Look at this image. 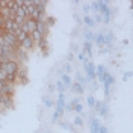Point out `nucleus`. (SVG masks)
Masks as SVG:
<instances>
[{"mask_svg":"<svg viewBox=\"0 0 133 133\" xmlns=\"http://www.w3.org/2000/svg\"><path fill=\"white\" fill-rule=\"evenodd\" d=\"M83 70H85V77L86 82H95V64L89 61L88 64H83Z\"/></svg>","mask_w":133,"mask_h":133,"instance_id":"1","label":"nucleus"},{"mask_svg":"<svg viewBox=\"0 0 133 133\" xmlns=\"http://www.w3.org/2000/svg\"><path fill=\"white\" fill-rule=\"evenodd\" d=\"M20 66H21V65H20L17 61H8V62H6L5 65L2 66V68L6 71V74H17Z\"/></svg>","mask_w":133,"mask_h":133,"instance_id":"2","label":"nucleus"},{"mask_svg":"<svg viewBox=\"0 0 133 133\" xmlns=\"http://www.w3.org/2000/svg\"><path fill=\"white\" fill-rule=\"evenodd\" d=\"M17 82L27 83V68H24V66H20V68H18V73H17Z\"/></svg>","mask_w":133,"mask_h":133,"instance_id":"3","label":"nucleus"},{"mask_svg":"<svg viewBox=\"0 0 133 133\" xmlns=\"http://www.w3.org/2000/svg\"><path fill=\"white\" fill-rule=\"evenodd\" d=\"M49 27L45 26V23L44 21H36V32L39 33L41 36H47L49 35Z\"/></svg>","mask_w":133,"mask_h":133,"instance_id":"4","label":"nucleus"},{"mask_svg":"<svg viewBox=\"0 0 133 133\" xmlns=\"http://www.w3.org/2000/svg\"><path fill=\"white\" fill-rule=\"evenodd\" d=\"M33 45H35V42H33L32 39H30V36H29V35L26 36L24 41L20 42V47L24 50V51H29V50H32V49H33Z\"/></svg>","mask_w":133,"mask_h":133,"instance_id":"5","label":"nucleus"},{"mask_svg":"<svg viewBox=\"0 0 133 133\" xmlns=\"http://www.w3.org/2000/svg\"><path fill=\"white\" fill-rule=\"evenodd\" d=\"M0 104H2V108L5 109H11L14 104H12V97H9V95H2L0 97Z\"/></svg>","mask_w":133,"mask_h":133,"instance_id":"6","label":"nucleus"},{"mask_svg":"<svg viewBox=\"0 0 133 133\" xmlns=\"http://www.w3.org/2000/svg\"><path fill=\"white\" fill-rule=\"evenodd\" d=\"M14 89H15V85L5 82V83H3V88H2V92H3L5 95H9V97H12V95H14Z\"/></svg>","mask_w":133,"mask_h":133,"instance_id":"7","label":"nucleus"},{"mask_svg":"<svg viewBox=\"0 0 133 133\" xmlns=\"http://www.w3.org/2000/svg\"><path fill=\"white\" fill-rule=\"evenodd\" d=\"M65 103H66L65 100H58L55 103V112H58L61 116L65 114Z\"/></svg>","mask_w":133,"mask_h":133,"instance_id":"8","label":"nucleus"},{"mask_svg":"<svg viewBox=\"0 0 133 133\" xmlns=\"http://www.w3.org/2000/svg\"><path fill=\"white\" fill-rule=\"evenodd\" d=\"M82 51L85 53V55H86V58L91 59L92 56H94V50H92V42H88V41L83 42V50H82Z\"/></svg>","mask_w":133,"mask_h":133,"instance_id":"9","label":"nucleus"},{"mask_svg":"<svg viewBox=\"0 0 133 133\" xmlns=\"http://www.w3.org/2000/svg\"><path fill=\"white\" fill-rule=\"evenodd\" d=\"M115 39V35L112 30H109V32H104V45L109 47V49H112V42Z\"/></svg>","mask_w":133,"mask_h":133,"instance_id":"10","label":"nucleus"},{"mask_svg":"<svg viewBox=\"0 0 133 133\" xmlns=\"http://www.w3.org/2000/svg\"><path fill=\"white\" fill-rule=\"evenodd\" d=\"M36 44H38V49L39 50H42V51H44V55H47V51H49V42H47V36H42L41 39H39V41L36 42Z\"/></svg>","mask_w":133,"mask_h":133,"instance_id":"11","label":"nucleus"},{"mask_svg":"<svg viewBox=\"0 0 133 133\" xmlns=\"http://www.w3.org/2000/svg\"><path fill=\"white\" fill-rule=\"evenodd\" d=\"M94 42H95L98 47H103V45H104V32H103V30L94 35Z\"/></svg>","mask_w":133,"mask_h":133,"instance_id":"12","label":"nucleus"},{"mask_svg":"<svg viewBox=\"0 0 133 133\" xmlns=\"http://www.w3.org/2000/svg\"><path fill=\"white\" fill-rule=\"evenodd\" d=\"M89 125H91V132L92 133H98V129H100V119L98 118H94L92 116L91 119H89Z\"/></svg>","mask_w":133,"mask_h":133,"instance_id":"13","label":"nucleus"},{"mask_svg":"<svg viewBox=\"0 0 133 133\" xmlns=\"http://www.w3.org/2000/svg\"><path fill=\"white\" fill-rule=\"evenodd\" d=\"M26 27H27V33H32L36 30V21L32 18H26Z\"/></svg>","mask_w":133,"mask_h":133,"instance_id":"14","label":"nucleus"},{"mask_svg":"<svg viewBox=\"0 0 133 133\" xmlns=\"http://www.w3.org/2000/svg\"><path fill=\"white\" fill-rule=\"evenodd\" d=\"M61 82L64 83V86L65 88H71V85H73V79H71V76L70 74H64L61 76Z\"/></svg>","mask_w":133,"mask_h":133,"instance_id":"15","label":"nucleus"},{"mask_svg":"<svg viewBox=\"0 0 133 133\" xmlns=\"http://www.w3.org/2000/svg\"><path fill=\"white\" fill-rule=\"evenodd\" d=\"M41 100H42V103H44V106L45 108H55V103H53V100H51V97H50L49 94H44L41 97Z\"/></svg>","mask_w":133,"mask_h":133,"instance_id":"16","label":"nucleus"},{"mask_svg":"<svg viewBox=\"0 0 133 133\" xmlns=\"http://www.w3.org/2000/svg\"><path fill=\"white\" fill-rule=\"evenodd\" d=\"M71 89H73V92L79 94V95H82L83 92H85V86H83V85H80V83H77V82H73V85H71Z\"/></svg>","mask_w":133,"mask_h":133,"instance_id":"17","label":"nucleus"},{"mask_svg":"<svg viewBox=\"0 0 133 133\" xmlns=\"http://www.w3.org/2000/svg\"><path fill=\"white\" fill-rule=\"evenodd\" d=\"M98 115L103 116V118H108L109 116V106H108L106 101H103V104H101V108H100V110H98Z\"/></svg>","mask_w":133,"mask_h":133,"instance_id":"18","label":"nucleus"},{"mask_svg":"<svg viewBox=\"0 0 133 133\" xmlns=\"http://www.w3.org/2000/svg\"><path fill=\"white\" fill-rule=\"evenodd\" d=\"M94 35L95 33L92 32L91 29H85L83 30V38H85V41H88V42H94Z\"/></svg>","mask_w":133,"mask_h":133,"instance_id":"19","label":"nucleus"},{"mask_svg":"<svg viewBox=\"0 0 133 133\" xmlns=\"http://www.w3.org/2000/svg\"><path fill=\"white\" fill-rule=\"evenodd\" d=\"M83 24L86 26V29H92V27H95V23H94V20H92L91 15H85L83 17Z\"/></svg>","mask_w":133,"mask_h":133,"instance_id":"20","label":"nucleus"},{"mask_svg":"<svg viewBox=\"0 0 133 133\" xmlns=\"http://www.w3.org/2000/svg\"><path fill=\"white\" fill-rule=\"evenodd\" d=\"M76 80L74 82H77V83H80V85H83V86H85V83H88L86 82V77H85V76L82 74V73H79V71H76Z\"/></svg>","mask_w":133,"mask_h":133,"instance_id":"21","label":"nucleus"},{"mask_svg":"<svg viewBox=\"0 0 133 133\" xmlns=\"http://www.w3.org/2000/svg\"><path fill=\"white\" fill-rule=\"evenodd\" d=\"M73 124L76 125V127H83V124H85V123H83V118L80 115H76L74 116V121H73Z\"/></svg>","mask_w":133,"mask_h":133,"instance_id":"22","label":"nucleus"},{"mask_svg":"<svg viewBox=\"0 0 133 133\" xmlns=\"http://www.w3.org/2000/svg\"><path fill=\"white\" fill-rule=\"evenodd\" d=\"M95 101H97V98L92 95V94H89L88 97H86V104L89 106V108H94V104H95Z\"/></svg>","mask_w":133,"mask_h":133,"instance_id":"23","label":"nucleus"},{"mask_svg":"<svg viewBox=\"0 0 133 133\" xmlns=\"http://www.w3.org/2000/svg\"><path fill=\"white\" fill-rule=\"evenodd\" d=\"M55 88H56V91H58V92H65L66 91V88L64 86V83L61 82V79L56 80V86H55Z\"/></svg>","mask_w":133,"mask_h":133,"instance_id":"24","label":"nucleus"},{"mask_svg":"<svg viewBox=\"0 0 133 133\" xmlns=\"http://www.w3.org/2000/svg\"><path fill=\"white\" fill-rule=\"evenodd\" d=\"M44 23H45V26H47V27L50 29L51 26H55V23H56V20H55V17H45Z\"/></svg>","mask_w":133,"mask_h":133,"instance_id":"25","label":"nucleus"},{"mask_svg":"<svg viewBox=\"0 0 133 133\" xmlns=\"http://www.w3.org/2000/svg\"><path fill=\"white\" fill-rule=\"evenodd\" d=\"M29 36H30V39H32V41L35 42V44H36V42H38V41H39V39L42 38L41 35L36 32V30H35V32H32V33H29Z\"/></svg>","mask_w":133,"mask_h":133,"instance_id":"26","label":"nucleus"},{"mask_svg":"<svg viewBox=\"0 0 133 133\" xmlns=\"http://www.w3.org/2000/svg\"><path fill=\"white\" fill-rule=\"evenodd\" d=\"M62 71H64L65 74H70V73L73 71V65H71L70 62H66V64H64V68H62Z\"/></svg>","mask_w":133,"mask_h":133,"instance_id":"27","label":"nucleus"},{"mask_svg":"<svg viewBox=\"0 0 133 133\" xmlns=\"http://www.w3.org/2000/svg\"><path fill=\"white\" fill-rule=\"evenodd\" d=\"M73 112H76V114H83V104H82V103H77V104H74Z\"/></svg>","mask_w":133,"mask_h":133,"instance_id":"28","label":"nucleus"},{"mask_svg":"<svg viewBox=\"0 0 133 133\" xmlns=\"http://www.w3.org/2000/svg\"><path fill=\"white\" fill-rule=\"evenodd\" d=\"M61 129H64V130H70V132H73V127L70 123H66V121H61Z\"/></svg>","mask_w":133,"mask_h":133,"instance_id":"29","label":"nucleus"},{"mask_svg":"<svg viewBox=\"0 0 133 133\" xmlns=\"http://www.w3.org/2000/svg\"><path fill=\"white\" fill-rule=\"evenodd\" d=\"M103 92H104V97L109 98V95H110V86H109L108 83H103Z\"/></svg>","mask_w":133,"mask_h":133,"instance_id":"30","label":"nucleus"},{"mask_svg":"<svg viewBox=\"0 0 133 133\" xmlns=\"http://www.w3.org/2000/svg\"><path fill=\"white\" fill-rule=\"evenodd\" d=\"M6 77H8V74H6V71L2 68V65H0V80L2 82H6Z\"/></svg>","mask_w":133,"mask_h":133,"instance_id":"31","label":"nucleus"},{"mask_svg":"<svg viewBox=\"0 0 133 133\" xmlns=\"http://www.w3.org/2000/svg\"><path fill=\"white\" fill-rule=\"evenodd\" d=\"M92 20H94V23H95V24H97V23H103V17L100 15V14H95V15L92 17Z\"/></svg>","mask_w":133,"mask_h":133,"instance_id":"32","label":"nucleus"},{"mask_svg":"<svg viewBox=\"0 0 133 133\" xmlns=\"http://www.w3.org/2000/svg\"><path fill=\"white\" fill-rule=\"evenodd\" d=\"M82 11H83V14H85V15H89V12H91V6L85 3V5L82 6Z\"/></svg>","mask_w":133,"mask_h":133,"instance_id":"33","label":"nucleus"},{"mask_svg":"<svg viewBox=\"0 0 133 133\" xmlns=\"http://www.w3.org/2000/svg\"><path fill=\"white\" fill-rule=\"evenodd\" d=\"M130 77H132V71H124V73H123V80H124V82L130 80Z\"/></svg>","mask_w":133,"mask_h":133,"instance_id":"34","label":"nucleus"},{"mask_svg":"<svg viewBox=\"0 0 133 133\" xmlns=\"http://www.w3.org/2000/svg\"><path fill=\"white\" fill-rule=\"evenodd\" d=\"M59 119H61V115H59L58 112H53V115H51V123H58Z\"/></svg>","mask_w":133,"mask_h":133,"instance_id":"35","label":"nucleus"},{"mask_svg":"<svg viewBox=\"0 0 133 133\" xmlns=\"http://www.w3.org/2000/svg\"><path fill=\"white\" fill-rule=\"evenodd\" d=\"M101 104H103V101H100V100H97V101H95V104H94V110H95V112H97V114H98V110H100V108H101Z\"/></svg>","mask_w":133,"mask_h":133,"instance_id":"36","label":"nucleus"},{"mask_svg":"<svg viewBox=\"0 0 133 133\" xmlns=\"http://www.w3.org/2000/svg\"><path fill=\"white\" fill-rule=\"evenodd\" d=\"M73 59H74V53H73V51H68V53H66V62H70V64H71V61H73Z\"/></svg>","mask_w":133,"mask_h":133,"instance_id":"37","label":"nucleus"},{"mask_svg":"<svg viewBox=\"0 0 133 133\" xmlns=\"http://www.w3.org/2000/svg\"><path fill=\"white\" fill-rule=\"evenodd\" d=\"M98 133H109V129L106 127V125H100V129H98Z\"/></svg>","mask_w":133,"mask_h":133,"instance_id":"38","label":"nucleus"},{"mask_svg":"<svg viewBox=\"0 0 133 133\" xmlns=\"http://www.w3.org/2000/svg\"><path fill=\"white\" fill-rule=\"evenodd\" d=\"M77 59H79V61H85V59H86V56H85V53H83V51H79V53H77Z\"/></svg>","mask_w":133,"mask_h":133,"instance_id":"39","label":"nucleus"},{"mask_svg":"<svg viewBox=\"0 0 133 133\" xmlns=\"http://www.w3.org/2000/svg\"><path fill=\"white\" fill-rule=\"evenodd\" d=\"M74 21L77 24H82V20H80V17L77 15V14H74Z\"/></svg>","mask_w":133,"mask_h":133,"instance_id":"40","label":"nucleus"},{"mask_svg":"<svg viewBox=\"0 0 133 133\" xmlns=\"http://www.w3.org/2000/svg\"><path fill=\"white\" fill-rule=\"evenodd\" d=\"M3 27H5V18L0 15V29H3Z\"/></svg>","mask_w":133,"mask_h":133,"instance_id":"41","label":"nucleus"},{"mask_svg":"<svg viewBox=\"0 0 133 133\" xmlns=\"http://www.w3.org/2000/svg\"><path fill=\"white\" fill-rule=\"evenodd\" d=\"M100 49H101V53H108V51H110L109 47H100Z\"/></svg>","mask_w":133,"mask_h":133,"instance_id":"42","label":"nucleus"},{"mask_svg":"<svg viewBox=\"0 0 133 133\" xmlns=\"http://www.w3.org/2000/svg\"><path fill=\"white\" fill-rule=\"evenodd\" d=\"M47 89H49V94H51V92H55V86H53V85H49Z\"/></svg>","mask_w":133,"mask_h":133,"instance_id":"43","label":"nucleus"},{"mask_svg":"<svg viewBox=\"0 0 133 133\" xmlns=\"http://www.w3.org/2000/svg\"><path fill=\"white\" fill-rule=\"evenodd\" d=\"M3 83H5V82H2V80H0V89L3 88Z\"/></svg>","mask_w":133,"mask_h":133,"instance_id":"44","label":"nucleus"},{"mask_svg":"<svg viewBox=\"0 0 133 133\" xmlns=\"http://www.w3.org/2000/svg\"><path fill=\"white\" fill-rule=\"evenodd\" d=\"M44 133H51V132H44Z\"/></svg>","mask_w":133,"mask_h":133,"instance_id":"45","label":"nucleus"},{"mask_svg":"<svg viewBox=\"0 0 133 133\" xmlns=\"http://www.w3.org/2000/svg\"><path fill=\"white\" fill-rule=\"evenodd\" d=\"M91 133H92V132H91Z\"/></svg>","mask_w":133,"mask_h":133,"instance_id":"46","label":"nucleus"}]
</instances>
